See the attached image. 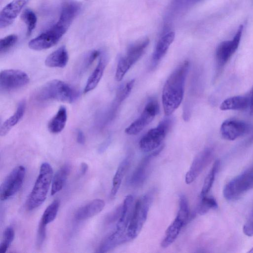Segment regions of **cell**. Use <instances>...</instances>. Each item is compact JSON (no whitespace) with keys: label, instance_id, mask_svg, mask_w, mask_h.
I'll return each mask as SVG.
<instances>
[{"label":"cell","instance_id":"cell-1","mask_svg":"<svg viewBox=\"0 0 253 253\" xmlns=\"http://www.w3.org/2000/svg\"><path fill=\"white\" fill-rule=\"evenodd\" d=\"M81 9V4L76 0H64L61 5L58 21L50 28L31 40L30 48L42 50L56 44L66 33Z\"/></svg>","mask_w":253,"mask_h":253},{"label":"cell","instance_id":"cell-2","mask_svg":"<svg viewBox=\"0 0 253 253\" xmlns=\"http://www.w3.org/2000/svg\"><path fill=\"white\" fill-rule=\"evenodd\" d=\"M190 62L181 63L167 80L162 91V104L166 116H170L179 106L183 98L185 83Z\"/></svg>","mask_w":253,"mask_h":253},{"label":"cell","instance_id":"cell-3","mask_svg":"<svg viewBox=\"0 0 253 253\" xmlns=\"http://www.w3.org/2000/svg\"><path fill=\"white\" fill-rule=\"evenodd\" d=\"M80 92L75 88L59 80H53L43 85L37 92L39 101L55 100L73 103L78 99Z\"/></svg>","mask_w":253,"mask_h":253},{"label":"cell","instance_id":"cell-4","mask_svg":"<svg viewBox=\"0 0 253 253\" xmlns=\"http://www.w3.org/2000/svg\"><path fill=\"white\" fill-rule=\"evenodd\" d=\"M52 176L53 170L50 165L48 163H43L26 202V208L28 211H32L38 208L44 202L52 182Z\"/></svg>","mask_w":253,"mask_h":253},{"label":"cell","instance_id":"cell-5","mask_svg":"<svg viewBox=\"0 0 253 253\" xmlns=\"http://www.w3.org/2000/svg\"><path fill=\"white\" fill-rule=\"evenodd\" d=\"M153 199V193L149 192L136 202L127 230L129 240L136 238L140 233L147 219Z\"/></svg>","mask_w":253,"mask_h":253},{"label":"cell","instance_id":"cell-6","mask_svg":"<svg viewBox=\"0 0 253 253\" xmlns=\"http://www.w3.org/2000/svg\"><path fill=\"white\" fill-rule=\"evenodd\" d=\"M169 116L162 120L155 128L149 130L140 140L139 148L144 152H150L160 147L173 124Z\"/></svg>","mask_w":253,"mask_h":253},{"label":"cell","instance_id":"cell-7","mask_svg":"<svg viewBox=\"0 0 253 253\" xmlns=\"http://www.w3.org/2000/svg\"><path fill=\"white\" fill-rule=\"evenodd\" d=\"M253 189V166L229 181L223 190L224 197L228 201L240 198Z\"/></svg>","mask_w":253,"mask_h":253},{"label":"cell","instance_id":"cell-8","mask_svg":"<svg viewBox=\"0 0 253 253\" xmlns=\"http://www.w3.org/2000/svg\"><path fill=\"white\" fill-rule=\"evenodd\" d=\"M149 43V40L145 39L131 45L126 53L121 57L118 63L115 79L121 81L129 69L141 58Z\"/></svg>","mask_w":253,"mask_h":253},{"label":"cell","instance_id":"cell-9","mask_svg":"<svg viewBox=\"0 0 253 253\" xmlns=\"http://www.w3.org/2000/svg\"><path fill=\"white\" fill-rule=\"evenodd\" d=\"M26 169L23 166L13 169L2 182L0 190V198L5 201L14 196L21 188L24 180Z\"/></svg>","mask_w":253,"mask_h":253},{"label":"cell","instance_id":"cell-10","mask_svg":"<svg viewBox=\"0 0 253 253\" xmlns=\"http://www.w3.org/2000/svg\"><path fill=\"white\" fill-rule=\"evenodd\" d=\"M159 112L157 100L152 98L146 103L140 116L125 129L128 135H136L142 131L154 119Z\"/></svg>","mask_w":253,"mask_h":253},{"label":"cell","instance_id":"cell-11","mask_svg":"<svg viewBox=\"0 0 253 253\" xmlns=\"http://www.w3.org/2000/svg\"><path fill=\"white\" fill-rule=\"evenodd\" d=\"M29 81L28 75L20 70H4L0 73L1 91H10L20 88L27 84Z\"/></svg>","mask_w":253,"mask_h":253},{"label":"cell","instance_id":"cell-12","mask_svg":"<svg viewBox=\"0 0 253 253\" xmlns=\"http://www.w3.org/2000/svg\"><path fill=\"white\" fill-rule=\"evenodd\" d=\"M243 25L239 27L231 40L225 41L219 44L215 51V59L218 70L222 69L237 49L243 30Z\"/></svg>","mask_w":253,"mask_h":253},{"label":"cell","instance_id":"cell-13","mask_svg":"<svg viewBox=\"0 0 253 253\" xmlns=\"http://www.w3.org/2000/svg\"><path fill=\"white\" fill-rule=\"evenodd\" d=\"M213 155V151L211 148H206L196 155L185 175V181L186 184L192 183L199 176L211 162Z\"/></svg>","mask_w":253,"mask_h":253},{"label":"cell","instance_id":"cell-14","mask_svg":"<svg viewBox=\"0 0 253 253\" xmlns=\"http://www.w3.org/2000/svg\"><path fill=\"white\" fill-rule=\"evenodd\" d=\"M252 126L242 121L228 119L221 124L220 132L222 137L228 140H234L252 129Z\"/></svg>","mask_w":253,"mask_h":253},{"label":"cell","instance_id":"cell-15","mask_svg":"<svg viewBox=\"0 0 253 253\" xmlns=\"http://www.w3.org/2000/svg\"><path fill=\"white\" fill-rule=\"evenodd\" d=\"M134 83L135 80L132 79L119 88L111 105L103 117V119L101 121L102 126H106L115 118L121 104L130 94Z\"/></svg>","mask_w":253,"mask_h":253},{"label":"cell","instance_id":"cell-16","mask_svg":"<svg viewBox=\"0 0 253 253\" xmlns=\"http://www.w3.org/2000/svg\"><path fill=\"white\" fill-rule=\"evenodd\" d=\"M164 147V145L161 146L142 159L130 178V181L132 185L140 186L144 183L147 178L151 162L161 152Z\"/></svg>","mask_w":253,"mask_h":253},{"label":"cell","instance_id":"cell-17","mask_svg":"<svg viewBox=\"0 0 253 253\" xmlns=\"http://www.w3.org/2000/svg\"><path fill=\"white\" fill-rule=\"evenodd\" d=\"M30 0H12L5 5L0 13V28L11 25Z\"/></svg>","mask_w":253,"mask_h":253},{"label":"cell","instance_id":"cell-18","mask_svg":"<svg viewBox=\"0 0 253 253\" xmlns=\"http://www.w3.org/2000/svg\"><path fill=\"white\" fill-rule=\"evenodd\" d=\"M175 38V33L170 32L163 35L157 42L150 64L151 70L155 68L167 52Z\"/></svg>","mask_w":253,"mask_h":253},{"label":"cell","instance_id":"cell-19","mask_svg":"<svg viewBox=\"0 0 253 253\" xmlns=\"http://www.w3.org/2000/svg\"><path fill=\"white\" fill-rule=\"evenodd\" d=\"M133 202V198L132 195H127L125 198L122 205L121 213L117 223L116 231L124 234L127 235V228L134 208Z\"/></svg>","mask_w":253,"mask_h":253},{"label":"cell","instance_id":"cell-20","mask_svg":"<svg viewBox=\"0 0 253 253\" xmlns=\"http://www.w3.org/2000/svg\"><path fill=\"white\" fill-rule=\"evenodd\" d=\"M104 207L105 202L103 200H93L78 210L75 213V218L78 220L88 219L101 212Z\"/></svg>","mask_w":253,"mask_h":253},{"label":"cell","instance_id":"cell-21","mask_svg":"<svg viewBox=\"0 0 253 253\" xmlns=\"http://www.w3.org/2000/svg\"><path fill=\"white\" fill-rule=\"evenodd\" d=\"M106 64V55L102 52L96 67L87 81L84 91V93L91 91L96 87L103 75Z\"/></svg>","mask_w":253,"mask_h":253},{"label":"cell","instance_id":"cell-22","mask_svg":"<svg viewBox=\"0 0 253 253\" xmlns=\"http://www.w3.org/2000/svg\"><path fill=\"white\" fill-rule=\"evenodd\" d=\"M69 59L67 50L62 46L50 53L45 59V64L51 68H64Z\"/></svg>","mask_w":253,"mask_h":253},{"label":"cell","instance_id":"cell-23","mask_svg":"<svg viewBox=\"0 0 253 253\" xmlns=\"http://www.w3.org/2000/svg\"><path fill=\"white\" fill-rule=\"evenodd\" d=\"M249 96H235L225 99L220 105V109L225 110H244L250 106Z\"/></svg>","mask_w":253,"mask_h":253},{"label":"cell","instance_id":"cell-24","mask_svg":"<svg viewBox=\"0 0 253 253\" xmlns=\"http://www.w3.org/2000/svg\"><path fill=\"white\" fill-rule=\"evenodd\" d=\"M26 105L25 100H23L19 103L14 113L1 125L0 127V136H5L22 119L25 111Z\"/></svg>","mask_w":253,"mask_h":253},{"label":"cell","instance_id":"cell-25","mask_svg":"<svg viewBox=\"0 0 253 253\" xmlns=\"http://www.w3.org/2000/svg\"><path fill=\"white\" fill-rule=\"evenodd\" d=\"M186 224L177 216L168 227L165 236L162 240L161 246L163 248H166L170 245L177 238L182 228Z\"/></svg>","mask_w":253,"mask_h":253},{"label":"cell","instance_id":"cell-26","mask_svg":"<svg viewBox=\"0 0 253 253\" xmlns=\"http://www.w3.org/2000/svg\"><path fill=\"white\" fill-rule=\"evenodd\" d=\"M130 155L126 156L120 163L113 179L112 187L111 191V197L115 196L117 193L124 177L131 163Z\"/></svg>","mask_w":253,"mask_h":253},{"label":"cell","instance_id":"cell-27","mask_svg":"<svg viewBox=\"0 0 253 253\" xmlns=\"http://www.w3.org/2000/svg\"><path fill=\"white\" fill-rule=\"evenodd\" d=\"M70 171L71 167L68 164L64 165L57 171L52 180L51 195L53 196L62 190Z\"/></svg>","mask_w":253,"mask_h":253},{"label":"cell","instance_id":"cell-28","mask_svg":"<svg viewBox=\"0 0 253 253\" xmlns=\"http://www.w3.org/2000/svg\"><path fill=\"white\" fill-rule=\"evenodd\" d=\"M67 119L66 108L64 106L59 107L56 114L48 124V129L52 133H58L64 128Z\"/></svg>","mask_w":253,"mask_h":253},{"label":"cell","instance_id":"cell-29","mask_svg":"<svg viewBox=\"0 0 253 253\" xmlns=\"http://www.w3.org/2000/svg\"><path fill=\"white\" fill-rule=\"evenodd\" d=\"M219 167L220 161L219 160H216L214 162L210 171L204 180L200 193L201 197L207 196V194L211 189Z\"/></svg>","mask_w":253,"mask_h":253},{"label":"cell","instance_id":"cell-30","mask_svg":"<svg viewBox=\"0 0 253 253\" xmlns=\"http://www.w3.org/2000/svg\"><path fill=\"white\" fill-rule=\"evenodd\" d=\"M102 52L100 50L94 49L85 53L80 60L78 64V73L79 74L84 73L93 62L100 57Z\"/></svg>","mask_w":253,"mask_h":253},{"label":"cell","instance_id":"cell-31","mask_svg":"<svg viewBox=\"0 0 253 253\" xmlns=\"http://www.w3.org/2000/svg\"><path fill=\"white\" fill-rule=\"evenodd\" d=\"M59 205L58 200L53 201L45 210L40 221L46 225L53 221L57 216Z\"/></svg>","mask_w":253,"mask_h":253},{"label":"cell","instance_id":"cell-32","mask_svg":"<svg viewBox=\"0 0 253 253\" xmlns=\"http://www.w3.org/2000/svg\"><path fill=\"white\" fill-rule=\"evenodd\" d=\"M21 18L27 26L26 35L29 37L36 28L37 22V16L33 10L27 8L22 13Z\"/></svg>","mask_w":253,"mask_h":253},{"label":"cell","instance_id":"cell-33","mask_svg":"<svg viewBox=\"0 0 253 253\" xmlns=\"http://www.w3.org/2000/svg\"><path fill=\"white\" fill-rule=\"evenodd\" d=\"M201 201L198 206L197 211L200 215L207 213L210 210L215 209L217 207L216 200L212 197L207 196L201 197Z\"/></svg>","mask_w":253,"mask_h":253},{"label":"cell","instance_id":"cell-34","mask_svg":"<svg viewBox=\"0 0 253 253\" xmlns=\"http://www.w3.org/2000/svg\"><path fill=\"white\" fill-rule=\"evenodd\" d=\"M179 203V210L176 216L186 224L189 216V208L187 199L184 195L180 196Z\"/></svg>","mask_w":253,"mask_h":253},{"label":"cell","instance_id":"cell-35","mask_svg":"<svg viewBox=\"0 0 253 253\" xmlns=\"http://www.w3.org/2000/svg\"><path fill=\"white\" fill-rule=\"evenodd\" d=\"M15 233L11 227H7L3 232L2 242L0 245V253H5L14 238Z\"/></svg>","mask_w":253,"mask_h":253},{"label":"cell","instance_id":"cell-36","mask_svg":"<svg viewBox=\"0 0 253 253\" xmlns=\"http://www.w3.org/2000/svg\"><path fill=\"white\" fill-rule=\"evenodd\" d=\"M18 40L17 35L15 34L9 35L0 40V53H4L12 47Z\"/></svg>","mask_w":253,"mask_h":253},{"label":"cell","instance_id":"cell-37","mask_svg":"<svg viewBox=\"0 0 253 253\" xmlns=\"http://www.w3.org/2000/svg\"><path fill=\"white\" fill-rule=\"evenodd\" d=\"M243 230L247 236H253V208L243 226Z\"/></svg>","mask_w":253,"mask_h":253},{"label":"cell","instance_id":"cell-38","mask_svg":"<svg viewBox=\"0 0 253 253\" xmlns=\"http://www.w3.org/2000/svg\"><path fill=\"white\" fill-rule=\"evenodd\" d=\"M46 225L40 222L37 236V245L40 247L44 242L46 237Z\"/></svg>","mask_w":253,"mask_h":253},{"label":"cell","instance_id":"cell-39","mask_svg":"<svg viewBox=\"0 0 253 253\" xmlns=\"http://www.w3.org/2000/svg\"><path fill=\"white\" fill-rule=\"evenodd\" d=\"M77 141L78 143L83 145L85 141V136L84 132L81 129H78L77 131Z\"/></svg>","mask_w":253,"mask_h":253},{"label":"cell","instance_id":"cell-40","mask_svg":"<svg viewBox=\"0 0 253 253\" xmlns=\"http://www.w3.org/2000/svg\"><path fill=\"white\" fill-rule=\"evenodd\" d=\"M88 165L84 162H83L80 167V174L84 175L85 174L88 169Z\"/></svg>","mask_w":253,"mask_h":253},{"label":"cell","instance_id":"cell-41","mask_svg":"<svg viewBox=\"0 0 253 253\" xmlns=\"http://www.w3.org/2000/svg\"><path fill=\"white\" fill-rule=\"evenodd\" d=\"M253 143V134L251 136V137L248 139L247 141V144L248 145H250Z\"/></svg>","mask_w":253,"mask_h":253},{"label":"cell","instance_id":"cell-42","mask_svg":"<svg viewBox=\"0 0 253 253\" xmlns=\"http://www.w3.org/2000/svg\"><path fill=\"white\" fill-rule=\"evenodd\" d=\"M249 95H250V98H253V87H252V88L251 90L250 94Z\"/></svg>","mask_w":253,"mask_h":253},{"label":"cell","instance_id":"cell-43","mask_svg":"<svg viewBox=\"0 0 253 253\" xmlns=\"http://www.w3.org/2000/svg\"><path fill=\"white\" fill-rule=\"evenodd\" d=\"M248 252L250 253H253V247Z\"/></svg>","mask_w":253,"mask_h":253},{"label":"cell","instance_id":"cell-44","mask_svg":"<svg viewBox=\"0 0 253 253\" xmlns=\"http://www.w3.org/2000/svg\"><path fill=\"white\" fill-rule=\"evenodd\" d=\"M194 0L196 1V0Z\"/></svg>","mask_w":253,"mask_h":253}]
</instances>
